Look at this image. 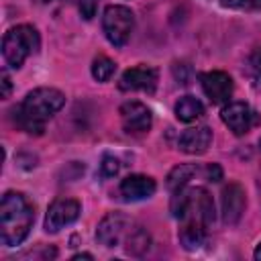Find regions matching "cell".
<instances>
[{"mask_svg": "<svg viewBox=\"0 0 261 261\" xmlns=\"http://www.w3.org/2000/svg\"><path fill=\"white\" fill-rule=\"evenodd\" d=\"M65 96L55 88H37L24 96V100L14 110L16 124L29 135H41L45 124L61 110Z\"/></svg>", "mask_w": 261, "mask_h": 261, "instance_id": "obj_1", "label": "cell"}, {"mask_svg": "<svg viewBox=\"0 0 261 261\" xmlns=\"http://www.w3.org/2000/svg\"><path fill=\"white\" fill-rule=\"evenodd\" d=\"M35 220L33 204L20 192H6L0 202V239L6 247L20 245Z\"/></svg>", "mask_w": 261, "mask_h": 261, "instance_id": "obj_2", "label": "cell"}, {"mask_svg": "<svg viewBox=\"0 0 261 261\" xmlns=\"http://www.w3.org/2000/svg\"><path fill=\"white\" fill-rule=\"evenodd\" d=\"M171 214L179 220V226L206 228L214 222V202L204 188H181L171 196Z\"/></svg>", "mask_w": 261, "mask_h": 261, "instance_id": "obj_3", "label": "cell"}, {"mask_svg": "<svg viewBox=\"0 0 261 261\" xmlns=\"http://www.w3.org/2000/svg\"><path fill=\"white\" fill-rule=\"evenodd\" d=\"M41 41H39V33L35 27L31 24H18V27H12L4 39H2V53H4V59L10 67L18 69L24 59L31 55V53H37Z\"/></svg>", "mask_w": 261, "mask_h": 261, "instance_id": "obj_4", "label": "cell"}, {"mask_svg": "<svg viewBox=\"0 0 261 261\" xmlns=\"http://www.w3.org/2000/svg\"><path fill=\"white\" fill-rule=\"evenodd\" d=\"M102 29L106 39L114 45V47H122L128 39L130 33L135 29V14L130 8L120 6V4H112L104 10L102 16Z\"/></svg>", "mask_w": 261, "mask_h": 261, "instance_id": "obj_5", "label": "cell"}, {"mask_svg": "<svg viewBox=\"0 0 261 261\" xmlns=\"http://www.w3.org/2000/svg\"><path fill=\"white\" fill-rule=\"evenodd\" d=\"M130 228H133V220L126 214H122V212H108L100 220V224L96 228V241L100 245L108 247V249L116 247V245H120L126 239Z\"/></svg>", "mask_w": 261, "mask_h": 261, "instance_id": "obj_6", "label": "cell"}, {"mask_svg": "<svg viewBox=\"0 0 261 261\" xmlns=\"http://www.w3.org/2000/svg\"><path fill=\"white\" fill-rule=\"evenodd\" d=\"M220 118L237 137L247 135L253 126L259 124L257 112L249 104H245V102H228L226 106H222Z\"/></svg>", "mask_w": 261, "mask_h": 261, "instance_id": "obj_7", "label": "cell"}, {"mask_svg": "<svg viewBox=\"0 0 261 261\" xmlns=\"http://www.w3.org/2000/svg\"><path fill=\"white\" fill-rule=\"evenodd\" d=\"M82 208H80V202L77 200H71V198H57L49 210H47V216H45V230L47 232H59L63 226L71 224L77 220Z\"/></svg>", "mask_w": 261, "mask_h": 261, "instance_id": "obj_8", "label": "cell"}, {"mask_svg": "<svg viewBox=\"0 0 261 261\" xmlns=\"http://www.w3.org/2000/svg\"><path fill=\"white\" fill-rule=\"evenodd\" d=\"M200 84L204 94L210 98L212 104H226L232 96V77L224 71H206L200 73Z\"/></svg>", "mask_w": 261, "mask_h": 261, "instance_id": "obj_9", "label": "cell"}, {"mask_svg": "<svg viewBox=\"0 0 261 261\" xmlns=\"http://www.w3.org/2000/svg\"><path fill=\"white\" fill-rule=\"evenodd\" d=\"M120 120H122V126L126 133H133V135H141V133H147L153 124V116H151V110L137 102V100H130V102H124L120 106Z\"/></svg>", "mask_w": 261, "mask_h": 261, "instance_id": "obj_10", "label": "cell"}, {"mask_svg": "<svg viewBox=\"0 0 261 261\" xmlns=\"http://www.w3.org/2000/svg\"><path fill=\"white\" fill-rule=\"evenodd\" d=\"M118 88L128 92V90H141L147 94H153L157 88V71L153 67L141 65V67H130L122 73Z\"/></svg>", "mask_w": 261, "mask_h": 261, "instance_id": "obj_11", "label": "cell"}, {"mask_svg": "<svg viewBox=\"0 0 261 261\" xmlns=\"http://www.w3.org/2000/svg\"><path fill=\"white\" fill-rule=\"evenodd\" d=\"M157 190V184L153 177L149 175H141V173H133L128 177L122 179L120 184V196L126 202H139L145 198H151Z\"/></svg>", "mask_w": 261, "mask_h": 261, "instance_id": "obj_12", "label": "cell"}, {"mask_svg": "<svg viewBox=\"0 0 261 261\" xmlns=\"http://www.w3.org/2000/svg\"><path fill=\"white\" fill-rule=\"evenodd\" d=\"M245 192L239 184H228L222 190V220L224 224H237L245 212Z\"/></svg>", "mask_w": 261, "mask_h": 261, "instance_id": "obj_13", "label": "cell"}, {"mask_svg": "<svg viewBox=\"0 0 261 261\" xmlns=\"http://www.w3.org/2000/svg\"><path fill=\"white\" fill-rule=\"evenodd\" d=\"M212 143V130L208 126H194L179 135L177 147L190 155H202Z\"/></svg>", "mask_w": 261, "mask_h": 261, "instance_id": "obj_14", "label": "cell"}, {"mask_svg": "<svg viewBox=\"0 0 261 261\" xmlns=\"http://www.w3.org/2000/svg\"><path fill=\"white\" fill-rule=\"evenodd\" d=\"M204 114V104L194 96H181L175 102V116L184 122H192Z\"/></svg>", "mask_w": 261, "mask_h": 261, "instance_id": "obj_15", "label": "cell"}, {"mask_svg": "<svg viewBox=\"0 0 261 261\" xmlns=\"http://www.w3.org/2000/svg\"><path fill=\"white\" fill-rule=\"evenodd\" d=\"M124 245H126V253H128V255L139 257V255H143V253L149 251L151 237H149V232H147L143 226H135V224H133L130 232H128L126 239H124Z\"/></svg>", "mask_w": 261, "mask_h": 261, "instance_id": "obj_16", "label": "cell"}, {"mask_svg": "<svg viewBox=\"0 0 261 261\" xmlns=\"http://www.w3.org/2000/svg\"><path fill=\"white\" fill-rule=\"evenodd\" d=\"M194 175H198V167L196 165H186V163L184 165H177L167 175V188L171 192L181 190V188H186L190 184V179H194Z\"/></svg>", "mask_w": 261, "mask_h": 261, "instance_id": "obj_17", "label": "cell"}, {"mask_svg": "<svg viewBox=\"0 0 261 261\" xmlns=\"http://www.w3.org/2000/svg\"><path fill=\"white\" fill-rule=\"evenodd\" d=\"M116 71V63L112 59H108L106 55H98L92 63V75L98 82H108Z\"/></svg>", "mask_w": 261, "mask_h": 261, "instance_id": "obj_18", "label": "cell"}, {"mask_svg": "<svg viewBox=\"0 0 261 261\" xmlns=\"http://www.w3.org/2000/svg\"><path fill=\"white\" fill-rule=\"evenodd\" d=\"M222 6L237 10H261V0H220Z\"/></svg>", "mask_w": 261, "mask_h": 261, "instance_id": "obj_19", "label": "cell"}, {"mask_svg": "<svg viewBox=\"0 0 261 261\" xmlns=\"http://www.w3.org/2000/svg\"><path fill=\"white\" fill-rule=\"evenodd\" d=\"M118 169H120L118 159L112 157V155H104V159H102V163H100V173H102L104 177H114V175L118 173Z\"/></svg>", "mask_w": 261, "mask_h": 261, "instance_id": "obj_20", "label": "cell"}, {"mask_svg": "<svg viewBox=\"0 0 261 261\" xmlns=\"http://www.w3.org/2000/svg\"><path fill=\"white\" fill-rule=\"evenodd\" d=\"M96 8H98V0H80V12L86 20L96 16Z\"/></svg>", "mask_w": 261, "mask_h": 261, "instance_id": "obj_21", "label": "cell"}, {"mask_svg": "<svg viewBox=\"0 0 261 261\" xmlns=\"http://www.w3.org/2000/svg\"><path fill=\"white\" fill-rule=\"evenodd\" d=\"M206 177H208V181H220L222 179V169L216 163H212V165L206 167Z\"/></svg>", "mask_w": 261, "mask_h": 261, "instance_id": "obj_22", "label": "cell"}, {"mask_svg": "<svg viewBox=\"0 0 261 261\" xmlns=\"http://www.w3.org/2000/svg\"><path fill=\"white\" fill-rule=\"evenodd\" d=\"M10 88H12L10 77H8L6 71H2V98H8L10 96Z\"/></svg>", "mask_w": 261, "mask_h": 261, "instance_id": "obj_23", "label": "cell"}, {"mask_svg": "<svg viewBox=\"0 0 261 261\" xmlns=\"http://www.w3.org/2000/svg\"><path fill=\"white\" fill-rule=\"evenodd\" d=\"M255 67H257V71L261 73V51H259L257 57H255Z\"/></svg>", "mask_w": 261, "mask_h": 261, "instance_id": "obj_24", "label": "cell"}, {"mask_svg": "<svg viewBox=\"0 0 261 261\" xmlns=\"http://www.w3.org/2000/svg\"><path fill=\"white\" fill-rule=\"evenodd\" d=\"M253 255H255V259H257V261H261V243L257 245V249H255V253H253Z\"/></svg>", "mask_w": 261, "mask_h": 261, "instance_id": "obj_25", "label": "cell"}, {"mask_svg": "<svg viewBox=\"0 0 261 261\" xmlns=\"http://www.w3.org/2000/svg\"><path fill=\"white\" fill-rule=\"evenodd\" d=\"M73 259H92L90 253H84V255H73Z\"/></svg>", "mask_w": 261, "mask_h": 261, "instance_id": "obj_26", "label": "cell"}, {"mask_svg": "<svg viewBox=\"0 0 261 261\" xmlns=\"http://www.w3.org/2000/svg\"><path fill=\"white\" fill-rule=\"evenodd\" d=\"M39 2H51V0H39Z\"/></svg>", "mask_w": 261, "mask_h": 261, "instance_id": "obj_27", "label": "cell"}]
</instances>
